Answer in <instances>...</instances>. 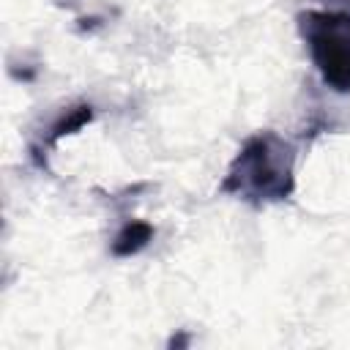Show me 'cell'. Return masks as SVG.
<instances>
[{"label":"cell","instance_id":"cell-4","mask_svg":"<svg viewBox=\"0 0 350 350\" xmlns=\"http://www.w3.org/2000/svg\"><path fill=\"white\" fill-rule=\"evenodd\" d=\"M90 118H93V109L88 107V104H79V107H74V109H68L52 129H49V134L41 139V148H49V145H55L63 134H71V131H77V129H82L85 123H90Z\"/></svg>","mask_w":350,"mask_h":350},{"label":"cell","instance_id":"cell-3","mask_svg":"<svg viewBox=\"0 0 350 350\" xmlns=\"http://www.w3.org/2000/svg\"><path fill=\"white\" fill-rule=\"evenodd\" d=\"M153 224H148V221H139V219H134V221H126L123 227H120V232L115 235V241H112V254L115 257H131V254H137V252H142L150 241H153Z\"/></svg>","mask_w":350,"mask_h":350},{"label":"cell","instance_id":"cell-5","mask_svg":"<svg viewBox=\"0 0 350 350\" xmlns=\"http://www.w3.org/2000/svg\"><path fill=\"white\" fill-rule=\"evenodd\" d=\"M331 3H336V5H345V8H350V0H331Z\"/></svg>","mask_w":350,"mask_h":350},{"label":"cell","instance_id":"cell-2","mask_svg":"<svg viewBox=\"0 0 350 350\" xmlns=\"http://www.w3.org/2000/svg\"><path fill=\"white\" fill-rule=\"evenodd\" d=\"M298 30L320 79L350 93V11H301Z\"/></svg>","mask_w":350,"mask_h":350},{"label":"cell","instance_id":"cell-1","mask_svg":"<svg viewBox=\"0 0 350 350\" xmlns=\"http://www.w3.org/2000/svg\"><path fill=\"white\" fill-rule=\"evenodd\" d=\"M295 189V150L276 131L252 134L235 153L221 191L252 205L287 200Z\"/></svg>","mask_w":350,"mask_h":350}]
</instances>
